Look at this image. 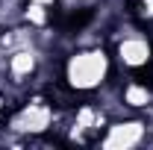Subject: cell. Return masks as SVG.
Returning a JSON list of instances; mask_svg holds the SVG:
<instances>
[{
	"instance_id": "obj_1",
	"label": "cell",
	"mask_w": 153,
	"mask_h": 150,
	"mask_svg": "<svg viewBox=\"0 0 153 150\" xmlns=\"http://www.w3.org/2000/svg\"><path fill=\"white\" fill-rule=\"evenodd\" d=\"M115 74L109 44H74L59 59V85L76 97H94Z\"/></svg>"
},
{
	"instance_id": "obj_2",
	"label": "cell",
	"mask_w": 153,
	"mask_h": 150,
	"mask_svg": "<svg viewBox=\"0 0 153 150\" xmlns=\"http://www.w3.org/2000/svg\"><path fill=\"white\" fill-rule=\"evenodd\" d=\"M56 106L50 97H41V94H33L27 100H21L18 106H12L6 118H3V130L6 135H12V141H21V144H30L33 138H44L47 132H53L56 127Z\"/></svg>"
},
{
	"instance_id": "obj_3",
	"label": "cell",
	"mask_w": 153,
	"mask_h": 150,
	"mask_svg": "<svg viewBox=\"0 0 153 150\" xmlns=\"http://www.w3.org/2000/svg\"><path fill=\"white\" fill-rule=\"evenodd\" d=\"M109 53L115 68H121L124 74H141L153 65V36L138 21L124 24L109 36Z\"/></svg>"
},
{
	"instance_id": "obj_4",
	"label": "cell",
	"mask_w": 153,
	"mask_h": 150,
	"mask_svg": "<svg viewBox=\"0 0 153 150\" xmlns=\"http://www.w3.org/2000/svg\"><path fill=\"white\" fill-rule=\"evenodd\" d=\"M147 138H150V121L141 118L138 112H130L109 118L106 130L100 132L94 144L103 150H130V147H141Z\"/></svg>"
},
{
	"instance_id": "obj_5",
	"label": "cell",
	"mask_w": 153,
	"mask_h": 150,
	"mask_svg": "<svg viewBox=\"0 0 153 150\" xmlns=\"http://www.w3.org/2000/svg\"><path fill=\"white\" fill-rule=\"evenodd\" d=\"M121 100L127 106V112H144L153 106V85L147 79H141L138 74H130L121 82Z\"/></svg>"
},
{
	"instance_id": "obj_6",
	"label": "cell",
	"mask_w": 153,
	"mask_h": 150,
	"mask_svg": "<svg viewBox=\"0 0 153 150\" xmlns=\"http://www.w3.org/2000/svg\"><path fill=\"white\" fill-rule=\"evenodd\" d=\"M133 18L141 27H150L153 24V0H133Z\"/></svg>"
}]
</instances>
